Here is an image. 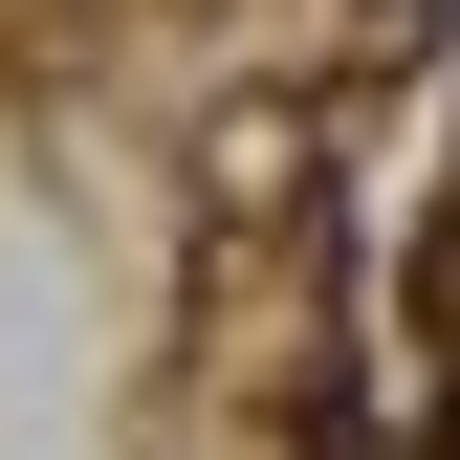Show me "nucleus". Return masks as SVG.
Listing matches in <instances>:
<instances>
[{"label": "nucleus", "mask_w": 460, "mask_h": 460, "mask_svg": "<svg viewBox=\"0 0 460 460\" xmlns=\"http://www.w3.org/2000/svg\"><path fill=\"white\" fill-rule=\"evenodd\" d=\"M438 460H460V417H438Z\"/></svg>", "instance_id": "1"}]
</instances>
